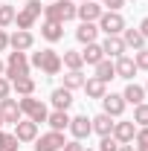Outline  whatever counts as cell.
<instances>
[{"instance_id":"e575fe53","label":"cell","mask_w":148,"mask_h":151,"mask_svg":"<svg viewBox=\"0 0 148 151\" xmlns=\"http://www.w3.org/2000/svg\"><path fill=\"white\" fill-rule=\"evenodd\" d=\"M20 148V139L15 137V134H6V145H3V151H18Z\"/></svg>"},{"instance_id":"ba28073f","label":"cell","mask_w":148,"mask_h":151,"mask_svg":"<svg viewBox=\"0 0 148 151\" xmlns=\"http://www.w3.org/2000/svg\"><path fill=\"white\" fill-rule=\"evenodd\" d=\"M102 3L99 0H87V3H78V9H75V18L81 20V23H96V20L102 18Z\"/></svg>"},{"instance_id":"e0dca14e","label":"cell","mask_w":148,"mask_h":151,"mask_svg":"<svg viewBox=\"0 0 148 151\" xmlns=\"http://www.w3.org/2000/svg\"><path fill=\"white\" fill-rule=\"evenodd\" d=\"M41 38L50 41V44H58V41L64 38V23H58V20H44V23H41Z\"/></svg>"},{"instance_id":"ab89813d","label":"cell","mask_w":148,"mask_h":151,"mask_svg":"<svg viewBox=\"0 0 148 151\" xmlns=\"http://www.w3.org/2000/svg\"><path fill=\"white\" fill-rule=\"evenodd\" d=\"M139 32H142V38L148 41V18H142V20H139Z\"/></svg>"},{"instance_id":"4316f807","label":"cell","mask_w":148,"mask_h":151,"mask_svg":"<svg viewBox=\"0 0 148 151\" xmlns=\"http://www.w3.org/2000/svg\"><path fill=\"white\" fill-rule=\"evenodd\" d=\"M84 93H87V99H102V96L108 93V84H105V81H99V78L93 76V78L84 81Z\"/></svg>"},{"instance_id":"8fae6325","label":"cell","mask_w":148,"mask_h":151,"mask_svg":"<svg viewBox=\"0 0 148 151\" xmlns=\"http://www.w3.org/2000/svg\"><path fill=\"white\" fill-rule=\"evenodd\" d=\"M9 47H12L15 52H26V50L35 47V35H32L29 29H15V32L9 35Z\"/></svg>"},{"instance_id":"f1b7e54d","label":"cell","mask_w":148,"mask_h":151,"mask_svg":"<svg viewBox=\"0 0 148 151\" xmlns=\"http://www.w3.org/2000/svg\"><path fill=\"white\" fill-rule=\"evenodd\" d=\"M61 64H64L67 70H81V67H84V61H81V52H75V50H67V52L61 55Z\"/></svg>"},{"instance_id":"7bdbcfd3","label":"cell","mask_w":148,"mask_h":151,"mask_svg":"<svg viewBox=\"0 0 148 151\" xmlns=\"http://www.w3.org/2000/svg\"><path fill=\"white\" fill-rule=\"evenodd\" d=\"M3 70H6V61H3V58H0V76H3Z\"/></svg>"},{"instance_id":"6da1fadb","label":"cell","mask_w":148,"mask_h":151,"mask_svg":"<svg viewBox=\"0 0 148 151\" xmlns=\"http://www.w3.org/2000/svg\"><path fill=\"white\" fill-rule=\"evenodd\" d=\"M29 67H38L44 76H58L61 70H64V64H61V55H58L55 50H38V52H32V61H29Z\"/></svg>"},{"instance_id":"277c9868","label":"cell","mask_w":148,"mask_h":151,"mask_svg":"<svg viewBox=\"0 0 148 151\" xmlns=\"http://www.w3.org/2000/svg\"><path fill=\"white\" fill-rule=\"evenodd\" d=\"M29 58H26V52H9V58H6V70H3V76L9 78V81H15V78H23V76H29Z\"/></svg>"},{"instance_id":"ee69618b","label":"cell","mask_w":148,"mask_h":151,"mask_svg":"<svg viewBox=\"0 0 148 151\" xmlns=\"http://www.w3.org/2000/svg\"><path fill=\"white\" fill-rule=\"evenodd\" d=\"M3 125H6V122H3V116H0V128H3Z\"/></svg>"},{"instance_id":"3957f363","label":"cell","mask_w":148,"mask_h":151,"mask_svg":"<svg viewBox=\"0 0 148 151\" xmlns=\"http://www.w3.org/2000/svg\"><path fill=\"white\" fill-rule=\"evenodd\" d=\"M20 113L26 116V119H32L35 125H41V122H47V116H50V111H47V105L41 102V99H35V96H20Z\"/></svg>"},{"instance_id":"9c48e42d","label":"cell","mask_w":148,"mask_h":151,"mask_svg":"<svg viewBox=\"0 0 148 151\" xmlns=\"http://www.w3.org/2000/svg\"><path fill=\"white\" fill-rule=\"evenodd\" d=\"M102 113L119 119V116L125 113V99H122V93H105L102 96Z\"/></svg>"},{"instance_id":"74e56055","label":"cell","mask_w":148,"mask_h":151,"mask_svg":"<svg viewBox=\"0 0 148 151\" xmlns=\"http://www.w3.org/2000/svg\"><path fill=\"white\" fill-rule=\"evenodd\" d=\"M61 151H84V145L78 142V139H70V142H64V148Z\"/></svg>"},{"instance_id":"484cf974","label":"cell","mask_w":148,"mask_h":151,"mask_svg":"<svg viewBox=\"0 0 148 151\" xmlns=\"http://www.w3.org/2000/svg\"><path fill=\"white\" fill-rule=\"evenodd\" d=\"M96 78H99V81H105V84H108L111 78H116V67H113L111 58H102V61L96 64Z\"/></svg>"},{"instance_id":"8992f818","label":"cell","mask_w":148,"mask_h":151,"mask_svg":"<svg viewBox=\"0 0 148 151\" xmlns=\"http://www.w3.org/2000/svg\"><path fill=\"white\" fill-rule=\"evenodd\" d=\"M96 26H99V32H105V35H122L125 18H122V12H102V18L96 20Z\"/></svg>"},{"instance_id":"cb8c5ba5","label":"cell","mask_w":148,"mask_h":151,"mask_svg":"<svg viewBox=\"0 0 148 151\" xmlns=\"http://www.w3.org/2000/svg\"><path fill=\"white\" fill-rule=\"evenodd\" d=\"M12 90L18 96H35V78H32V76L15 78V81H12Z\"/></svg>"},{"instance_id":"9a60e30c","label":"cell","mask_w":148,"mask_h":151,"mask_svg":"<svg viewBox=\"0 0 148 151\" xmlns=\"http://www.w3.org/2000/svg\"><path fill=\"white\" fill-rule=\"evenodd\" d=\"M113 67H116V78H125V81H134V76L139 73L131 55H119L116 61H113Z\"/></svg>"},{"instance_id":"d6986e66","label":"cell","mask_w":148,"mask_h":151,"mask_svg":"<svg viewBox=\"0 0 148 151\" xmlns=\"http://www.w3.org/2000/svg\"><path fill=\"white\" fill-rule=\"evenodd\" d=\"M93 125V134H99V137H111L113 134V116H108V113H96L90 119Z\"/></svg>"},{"instance_id":"7a4b0ae2","label":"cell","mask_w":148,"mask_h":151,"mask_svg":"<svg viewBox=\"0 0 148 151\" xmlns=\"http://www.w3.org/2000/svg\"><path fill=\"white\" fill-rule=\"evenodd\" d=\"M75 6L73 0H55L50 6H44V20H58V23H67L75 18Z\"/></svg>"},{"instance_id":"8d00e7d4","label":"cell","mask_w":148,"mask_h":151,"mask_svg":"<svg viewBox=\"0 0 148 151\" xmlns=\"http://www.w3.org/2000/svg\"><path fill=\"white\" fill-rule=\"evenodd\" d=\"M9 93H12V81H9L6 76H0V99H6Z\"/></svg>"},{"instance_id":"4fadbf2b","label":"cell","mask_w":148,"mask_h":151,"mask_svg":"<svg viewBox=\"0 0 148 151\" xmlns=\"http://www.w3.org/2000/svg\"><path fill=\"white\" fill-rule=\"evenodd\" d=\"M113 139L122 145V142H134V137H137V125H134V119H122V122H113Z\"/></svg>"},{"instance_id":"7402d4cb","label":"cell","mask_w":148,"mask_h":151,"mask_svg":"<svg viewBox=\"0 0 148 151\" xmlns=\"http://www.w3.org/2000/svg\"><path fill=\"white\" fill-rule=\"evenodd\" d=\"M122 41H125V47H131L134 52L145 47V38H142V32H139V29H128V26L122 29Z\"/></svg>"},{"instance_id":"83f0119b","label":"cell","mask_w":148,"mask_h":151,"mask_svg":"<svg viewBox=\"0 0 148 151\" xmlns=\"http://www.w3.org/2000/svg\"><path fill=\"white\" fill-rule=\"evenodd\" d=\"M84 81H87V76L81 73V70H67L61 87H67V90H78V87H84Z\"/></svg>"},{"instance_id":"30bf717a","label":"cell","mask_w":148,"mask_h":151,"mask_svg":"<svg viewBox=\"0 0 148 151\" xmlns=\"http://www.w3.org/2000/svg\"><path fill=\"white\" fill-rule=\"evenodd\" d=\"M0 116H3V122L6 125H18L20 119H23V113H20V105L18 99H0Z\"/></svg>"},{"instance_id":"b9f144b4","label":"cell","mask_w":148,"mask_h":151,"mask_svg":"<svg viewBox=\"0 0 148 151\" xmlns=\"http://www.w3.org/2000/svg\"><path fill=\"white\" fill-rule=\"evenodd\" d=\"M3 145H6V131L0 128V151H3Z\"/></svg>"},{"instance_id":"2e32d148","label":"cell","mask_w":148,"mask_h":151,"mask_svg":"<svg viewBox=\"0 0 148 151\" xmlns=\"http://www.w3.org/2000/svg\"><path fill=\"white\" fill-rule=\"evenodd\" d=\"M12 134L18 137L20 142H35V139H38V125L32 122V119H20Z\"/></svg>"},{"instance_id":"f35d334b","label":"cell","mask_w":148,"mask_h":151,"mask_svg":"<svg viewBox=\"0 0 148 151\" xmlns=\"http://www.w3.org/2000/svg\"><path fill=\"white\" fill-rule=\"evenodd\" d=\"M9 47V35H6V29H0V52Z\"/></svg>"},{"instance_id":"5b68a950","label":"cell","mask_w":148,"mask_h":151,"mask_svg":"<svg viewBox=\"0 0 148 151\" xmlns=\"http://www.w3.org/2000/svg\"><path fill=\"white\" fill-rule=\"evenodd\" d=\"M41 12H44L41 0H26V6L15 15V26H18V29H32V26H35V20L41 18Z\"/></svg>"},{"instance_id":"d4e9b609","label":"cell","mask_w":148,"mask_h":151,"mask_svg":"<svg viewBox=\"0 0 148 151\" xmlns=\"http://www.w3.org/2000/svg\"><path fill=\"white\" fill-rule=\"evenodd\" d=\"M47 122H50V131H64V128H70V113L67 111H52L47 116Z\"/></svg>"},{"instance_id":"bcb514c9","label":"cell","mask_w":148,"mask_h":151,"mask_svg":"<svg viewBox=\"0 0 148 151\" xmlns=\"http://www.w3.org/2000/svg\"><path fill=\"white\" fill-rule=\"evenodd\" d=\"M145 96H148V81H145Z\"/></svg>"},{"instance_id":"7dc6e473","label":"cell","mask_w":148,"mask_h":151,"mask_svg":"<svg viewBox=\"0 0 148 151\" xmlns=\"http://www.w3.org/2000/svg\"><path fill=\"white\" fill-rule=\"evenodd\" d=\"M78 3H87V0H78Z\"/></svg>"},{"instance_id":"836d02e7","label":"cell","mask_w":148,"mask_h":151,"mask_svg":"<svg viewBox=\"0 0 148 151\" xmlns=\"http://www.w3.org/2000/svg\"><path fill=\"white\" fill-rule=\"evenodd\" d=\"M99 151H119V142H116L113 137H102V142H99Z\"/></svg>"},{"instance_id":"7c38bea8","label":"cell","mask_w":148,"mask_h":151,"mask_svg":"<svg viewBox=\"0 0 148 151\" xmlns=\"http://www.w3.org/2000/svg\"><path fill=\"white\" fill-rule=\"evenodd\" d=\"M70 134H73V139H87L93 134V125L90 119H87V113H78V116H70Z\"/></svg>"},{"instance_id":"1f68e13d","label":"cell","mask_w":148,"mask_h":151,"mask_svg":"<svg viewBox=\"0 0 148 151\" xmlns=\"http://www.w3.org/2000/svg\"><path fill=\"white\" fill-rule=\"evenodd\" d=\"M134 148H137V151H148V128H137V137H134Z\"/></svg>"},{"instance_id":"60d3db41","label":"cell","mask_w":148,"mask_h":151,"mask_svg":"<svg viewBox=\"0 0 148 151\" xmlns=\"http://www.w3.org/2000/svg\"><path fill=\"white\" fill-rule=\"evenodd\" d=\"M119 151H137V148H134V142H122V145H119Z\"/></svg>"},{"instance_id":"5bb4252c","label":"cell","mask_w":148,"mask_h":151,"mask_svg":"<svg viewBox=\"0 0 148 151\" xmlns=\"http://www.w3.org/2000/svg\"><path fill=\"white\" fill-rule=\"evenodd\" d=\"M125 41H122V35H105V41H102V52H105V58H119L125 55Z\"/></svg>"},{"instance_id":"44dd1931","label":"cell","mask_w":148,"mask_h":151,"mask_svg":"<svg viewBox=\"0 0 148 151\" xmlns=\"http://www.w3.org/2000/svg\"><path fill=\"white\" fill-rule=\"evenodd\" d=\"M102 58H105V52H102V44H96V41H93V44H84V50H81V61H84V64L96 67Z\"/></svg>"},{"instance_id":"d6a6232c","label":"cell","mask_w":148,"mask_h":151,"mask_svg":"<svg viewBox=\"0 0 148 151\" xmlns=\"http://www.w3.org/2000/svg\"><path fill=\"white\" fill-rule=\"evenodd\" d=\"M134 64H137V70H148V47L134 52Z\"/></svg>"},{"instance_id":"ac0fdd59","label":"cell","mask_w":148,"mask_h":151,"mask_svg":"<svg viewBox=\"0 0 148 151\" xmlns=\"http://www.w3.org/2000/svg\"><path fill=\"white\" fill-rule=\"evenodd\" d=\"M122 99H125V105H142L145 102V87L142 84H137V81H128V87L122 90Z\"/></svg>"},{"instance_id":"f6af8a7d","label":"cell","mask_w":148,"mask_h":151,"mask_svg":"<svg viewBox=\"0 0 148 151\" xmlns=\"http://www.w3.org/2000/svg\"><path fill=\"white\" fill-rule=\"evenodd\" d=\"M84 151H99V148H84Z\"/></svg>"},{"instance_id":"52a82bcc","label":"cell","mask_w":148,"mask_h":151,"mask_svg":"<svg viewBox=\"0 0 148 151\" xmlns=\"http://www.w3.org/2000/svg\"><path fill=\"white\" fill-rule=\"evenodd\" d=\"M64 131H47L35 139V151H61L64 148Z\"/></svg>"},{"instance_id":"603a6c76","label":"cell","mask_w":148,"mask_h":151,"mask_svg":"<svg viewBox=\"0 0 148 151\" xmlns=\"http://www.w3.org/2000/svg\"><path fill=\"white\" fill-rule=\"evenodd\" d=\"M99 35V26L96 23H78V29H75V41L78 44H93Z\"/></svg>"},{"instance_id":"d590c367","label":"cell","mask_w":148,"mask_h":151,"mask_svg":"<svg viewBox=\"0 0 148 151\" xmlns=\"http://www.w3.org/2000/svg\"><path fill=\"white\" fill-rule=\"evenodd\" d=\"M99 3H102V6H108V12H119L128 0H99Z\"/></svg>"},{"instance_id":"f546056e","label":"cell","mask_w":148,"mask_h":151,"mask_svg":"<svg viewBox=\"0 0 148 151\" xmlns=\"http://www.w3.org/2000/svg\"><path fill=\"white\" fill-rule=\"evenodd\" d=\"M15 15H18V9H15V6H9V3H0V29L12 26V23H15Z\"/></svg>"},{"instance_id":"4dcf8cb0","label":"cell","mask_w":148,"mask_h":151,"mask_svg":"<svg viewBox=\"0 0 148 151\" xmlns=\"http://www.w3.org/2000/svg\"><path fill=\"white\" fill-rule=\"evenodd\" d=\"M134 125L137 128H148V102L134 108Z\"/></svg>"},{"instance_id":"ffe728a7","label":"cell","mask_w":148,"mask_h":151,"mask_svg":"<svg viewBox=\"0 0 148 151\" xmlns=\"http://www.w3.org/2000/svg\"><path fill=\"white\" fill-rule=\"evenodd\" d=\"M50 102H52L55 111H67V108L73 105V90H67V87H55V90L50 93Z\"/></svg>"}]
</instances>
